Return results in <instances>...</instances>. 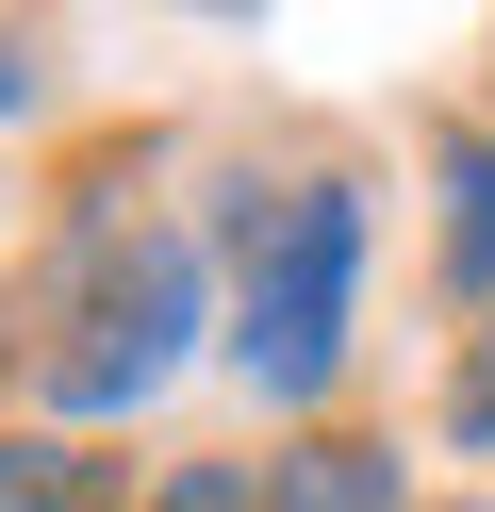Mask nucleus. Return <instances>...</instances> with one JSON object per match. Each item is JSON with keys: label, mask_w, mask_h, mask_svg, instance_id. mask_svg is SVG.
Masks as SVG:
<instances>
[{"label": "nucleus", "mask_w": 495, "mask_h": 512, "mask_svg": "<svg viewBox=\"0 0 495 512\" xmlns=\"http://www.w3.org/2000/svg\"><path fill=\"white\" fill-rule=\"evenodd\" d=\"M215 347H231V265L198 248V199H165V133H83L0 281V413L116 446Z\"/></svg>", "instance_id": "f257e3e1"}, {"label": "nucleus", "mask_w": 495, "mask_h": 512, "mask_svg": "<svg viewBox=\"0 0 495 512\" xmlns=\"http://www.w3.org/2000/svg\"><path fill=\"white\" fill-rule=\"evenodd\" d=\"M198 248L231 265V347L215 364L264 397V430H330L347 364H363V248H380L363 166H231L198 199Z\"/></svg>", "instance_id": "f03ea898"}, {"label": "nucleus", "mask_w": 495, "mask_h": 512, "mask_svg": "<svg viewBox=\"0 0 495 512\" xmlns=\"http://www.w3.org/2000/svg\"><path fill=\"white\" fill-rule=\"evenodd\" d=\"M264 512H429V479L380 413H330V430H264Z\"/></svg>", "instance_id": "7ed1b4c3"}, {"label": "nucleus", "mask_w": 495, "mask_h": 512, "mask_svg": "<svg viewBox=\"0 0 495 512\" xmlns=\"http://www.w3.org/2000/svg\"><path fill=\"white\" fill-rule=\"evenodd\" d=\"M429 298L495 314V116H429Z\"/></svg>", "instance_id": "20e7f679"}, {"label": "nucleus", "mask_w": 495, "mask_h": 512, "mask_svg": "<svg viewBox=\"0 0 495 512\" xmlns=\"http://www.w3.org/2000/svg\"><path fill=\"white\" fill-rule=\"evenodd\" d=\"M149 479L99 430H50V413H0V512H132Z\"/></svg>", "instance_id": "39448f33"}, {"label": "nucleus", "mask_w": 495, "mask_h": 512, "mask_svg": "<svg viewBox=\"0 0 495 512\" xmlns=\"http://www.w3.org/2000/svg\"><path fill=\"white\" fill-rule=\"evenodd\" d=\"M429 446L446 463H495V314L446 331V380H429Z\"/></svg>", "instance_id": "423d86ee"}, {"label": "nucleus", "mask_w": 495, "mask_h": 512, "mask_svg": "<svg viewBox=\"0 0 495 512\" xmlns=\"http://www.w3.org/2000/svg\"><path fill=\"white\" fill-rule=\"evenodd\" d=\"M132 512H264V446H165Z\"/></svg>", "instance_id": "0eeeda50"}, {"label": "nucleus", "mask_w": 495, "mask_h": 512, "mask_svg": "<svg viewBox=\"0 0 495 512\" xmlns=\"http://www.w3.org/2000/svg\"><path fill=\"white\" fill-rule=\"evenodd\" d=\"M66 100V67H50V34H17V17H0V133H33V116Z\"/></svg>", "instance_id": "6e6552de"}, {"label": "nucleus", "mask_w": 495, "mask_h": 512, "mask_svg": "<svg viewBox=\"0 0 495 512\" xmlns=\"http://www.w3.org/2000/svg\"><path fill=\"white\" fill-rule=\"evenodd\" d=\"M429 512H495V496H429Z\"/></svg>", "instance_id": "1a4fd4ad"}]
</instances>
